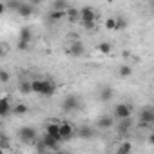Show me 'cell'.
<instances>
[{
  "label": "cell",
  "mask_w": 154,
  "mask_h": 154,
  "mask_svg": "<svg viewBox=\"0 0 154 154\" xmlns=\"http://www.w3.org/2000/svg\"><path fill=\"white\" fill-rule=\"evenodd\" d=\"M65 17H67V20H71V22H76V20H80V9H76V8H67V11H65Z\"/></svg>",
  "instance_id": "15"
},
{
  "label": "cell",
  "mask_w": 154,
  "mask_h": 154,
  "mask_svg": "<svg viewBox=\"0 0 154 154\" xmlns=\"http://www.w3.org/2000/svg\"><path fill=\"white\" fill-rule=\"evenodd\" d=\"M69 4L63 2V0H56V2H53V9L51 11H67Z\"/></svg>",
  "instance_id": "23"
},
{
  "label": "cell",
  "mask_w": 154,
  "mask_h": 154,
  "mask_svg": "<svg viewBox=\"0 0 154 154\" xmlns=\"http://www.w3.org/2000/svg\"><path fill=\"white\" fill-rule=\"evenodd\" d=\"M4 152H6V150H2V149H0V154H4Z\"/></svg>",
  "instance_id": "36"
},
{
  "label": "cell",
  "mask_w": 154,
  "mask_h": 154,
  "mask_svg": "<svg viewBox=\"0 0 154 154\" xmlns=\"http://www.w3.org/2000/svg\"><path fill=\"white\" fill-rule=\"evenodd\" d=\"M42 143H44V147H45V150H51V152H54V150H58L60 149V143L54 140V138H51V136H44L42 140H40Z\"/></svg>",
  "instance_id": "10"
},
{
  "label": "cell",
  "mask_w": 154,
  "mask_h": 154,
  "mask_svg": "<svg viewBox=\"0 0 154 154\" xmlns=\"http://www.w3.org/2000/svg\"><path fill=\"white\" fill-rule=\"evenodd\" d=\"M152 123H154V111H152L150 107H145V109L140 112V125L149 127V125H152Z\"/></svg>",
  "instance_id": "6"
},
{
  "label": "cell",
  "mask_w": 154,
  "mask_h": 154,
  "mask_svg": "<svg viewBox=\"0 0 154 154\" xmlns=\"http://www.w3.org/2000/svg\"><path fill=\"white\" fill-rule=\"evenodd\" d=\"M98 53H102V54H111V51H112V45L109 44V42H102V44H98Z\"/></svg>",
  "instance_id": "22"
},
{
  "label": "cell",
  "mask_w": 154,
  "mask_h": 154,
  "mask_svg": "<svg viewBox=\"0 0 154 154\" xmlns=\"http://www.w3.org/2000/svg\"><path fill=\"white\" fill-rule=\"evenodd\" d=\"M11 112H13L15 116H22V114L27 112V105H26V103H17V105L11 107Z\"/></svg>",
  "instance_id": "19"
},
{
  "label": "cell",
  "mask_w": 154,
  "mask_h": 154,
  "mask_svg": "<svg viewBox=\"0 0 154 154\" xmlns=\"http://www.w3.org/2000/svg\"><path fill=\"white\" fill-rule=\"evenodd\" d=\"M20 93H22V94L33 93V91H31V82H22V84H20Z\"/></svg>",
  "instance_id": "29"
},
{
  "label": "cell",
  "mask_w": 154,
  "mask_h": 154,
  "mask_svg": "<svg viewBox=\"0 0 154 154\" xmlns=\"http://www.w3.org/2000/svg\"><path fill=\"white\" fill-rule=\"evenodd\" d=\"M53 154H71V152H67V150H63V149H58V150H54Z\"/></svg>",
  "instance_id": "34"
},
{
  "label": "cell",
  "mask_w": 154,
  "mask_h": 154,
  "mask_svg": "<svg viewBox=\"0 0 154 154\" xmlns=\"http://www.w3.org/2000/svg\"><path fill=\"white\" fill-rule=\"evenodd\" d=\"M114 125V118L112 116H102L98 122H96V127L100 129V131H107V129H111Z\"/></svg>",
  "instance_id": "12"
},
{
  "label": "cell",
  "mask_w": 154,
  "mask_h": 154,
  "mask_svg": "<svg viewBox=\"0 0 154 154\" xmlns=\"http://www.w3.org/2000/svg\"><path fill=\"white\" fill-rule=\"evenodd\" d=\"M116 18V31H123L127 27V20L123 17H114Z\"/></svg>",
  "instance_id": "26"
},
{
  "label": "cell",
  "mask_w": 154,
  "mask_h": 154,
  "mask_svg": "<svg viewBox=\"0 0 154 154\" xmlns=\"http://www.w3.org/2000/svg\"><path fill=\"white\" fill-rule=\"evenodd\" d=\"M4 13H6V4L0 2V15H4Z\"/></svg>",
  "instance_id": "33"
},
{
  "label": "cell",
  "mask_w": 154,
  "mask_h": 154,
  "mask_svg": "<svg viewBox=\"0 0 154 154\" xmlns=\"http://www.w3.org/2000/svg\"><path fill=\"white\" fill-rule=\"evenodd\" d=\"M112 96H114L112 87H102V91H100V100L102 102H111Z\"/></svg>",
  "instance_id": "16"
},
{
  "label": "cell",
  "mask_w": 154,
  "mask_h": 154,
  "mask_svg": "<svg viewBox=\"0 0 154 154\" xmlns=\"http://www.w3.org/2000/svg\"><path fill=\"white\" fill-rule=\"evenodd\" d=\"M105 29L116 31V18H114V17H109V18L105 20Z\"/></svg>",
  "instance_id": "28"
},
{
  "label": "cell",
  "mask_w": 154,
  "mask_h": 154,
  "mask_svg": "<svg viewBox=\"0 0 154 154\" xmlns=\"http://www.w3.org/2000/svg\"><path fill=\"white\" fill-rule=\"evenodd\" d=\"M78 134H80V138L89 140V138H93V136H94V129H93V127H89V125H84V127H80V129H78Z\"/></svg>",
  "instance_id": "17"
},
{
  "label": "cell",
  "mask_w": 154,
  "mask_h": 154,
  "mask_svg": "<svg viewBox=\"0 0 154 154\" xmlns=\"http://www.w3.org/2000/svg\"><path fill=\"white\" fill-rule=\"evenodd\" d=\"M4 54V47H2V44H0V56Z\"/></svg>",
  "instance_id": "35"
},
{
  "label": "cell",
  "mask_w": 154,
  "mask_h": 154,
  "mask_svg": "<svg viewBox=\"0 0 154 154\" xmlns=\"http://www.w3.org/2000/svg\"><path fill=\"white\" fill-rule=\"evenodd\" d=\"M82 26H84V29H87V31H94V29H96V22H82Z\"/></svg>",
  "instance_id": "31"
},
{
  "label": "cell",
  "mask_w": 154,
  "mask_h": 154,
  "mask_svg": "<svg viewBox=\"0 0 154 154\" xmlns=\"http://www.w3.org/2000/svg\"><path fill=\"white\" fill-rule=\"evenodd\" d=\"M45 134L51 136V138H54L56 141H62V140H60V123H54V122L47 123V127H45Z\"/></svg>",
  "instance_id": "8"
},
{
  "label": "cell",
  "mask_w": 154,
  "mask_h": 154,
  "mask_svg": "<svg viewBox=\"0 0 154 154\" xmlns=\"http://www.w3.org/2000/svg\"><path fill=\"white\" fill-rule=\"evenodd\" d=\"M112 116H114L116 120H127V118H131V116H132V105H131V103H118V105L114 107Z\"/></svg>",
  "instance_id": "3"
},
{
  "label": "cell",
  "mask_w": 154,
  "mask_h": 154,
  "mask_svg": "<svg viewBox=\"0 0 154 154\" xmlns=\"http://www.w3.org/2000/svg\"><path fill=\"white\" fill-rule=\"evenodd\" d=\"M36 150H38V152H45V147H44V143H42V141H38V143H36Z\"/></svg>",
  "instance_id": "32"
},
{
  "label": "cell",
  "mask_w": 154,
  "mask_h": 154,
  "mask_svg": "<svg viewBox=\"0 0 154 154\" xmlns=\"http://www.w3.org/2000/svg\"><path fill=\"white\" fill-rule=\"evenodd\" d=\"M74 134V125L69 122H62L60 123V140H71Z\"/></svg>",
  "instance_id": "7"
},
{
  "label": "cell",
  "mask_w": 154,
  "mask_h": 154,
  "mask_svg": "<svg viewBox=\"0 0 154 154\" xmlns=\"http://www.w3.org/2000/svg\"><path fill=\"white\" fill-rule=\"evenodd\" d=\"M67 54H71V56H74V58L82 56V54H84V44H82V42H72V44L67 47Z\"/></svg>",
  "instance_id": "9"
},
{
  "label": "cell",
  "mask_w": 154,
  "mask_h": 154,
  "mask_svg": "<svg viewBox=\"0 0 154 154\" xmlns=\"http://www.w3.org/2000/svg\"><path fill=\"white\" fill-rule=\"evenodd\" d=\"M129 129H131V118L120 120V123H118V132H120V134H127Z\"/></svg>",
  "instance_id": "20"
},
{
  "label": "cell",
  "mask_w": 154,
  "mask_h": 154,
  "mask_svg": "<svg viewBox=\"0 0 154 154\" xmlns=\"http://www.w3.org/2000/svg\"><path fill=\"white\" fill-rule=\"evenodd\" d=\"M20 0H11V2H8L6 4V9H9V11H18V8H20Z\"/></svg>",
  "instance_id": "27"
},
{
  "label": "cell",
  "mask_w": 154,
  "mask_h": 154,
  "mask_svg": "<svg viewBox=\"0 0 154 154\" xmlns=\"http://www.w3.org/2000/svg\"><path fill=\"white\" fill-rule=\"evenodd\" d=\"M31 91L36 94H42V96H53L56 91V85L51 80H35V82H31Z\"/></svg>",
  "instance_id": "1"
},
{
  "label": "cell",
  "mask_w": 154,
  "mask_h": 154,
  "mask_svg": "<svg viewBox=\"0 0 154 154\" xmlns=\"http://www.w3.org/2000/svg\"><path fill=\"white\" fill-rule=\"evenodd\" d=\"M9 78H11V74H9L6 69H0V82H2V84H8Z\"/></svg>",
  "instance_id": "30"
},
{
  "label": "cell",
  "mask_w": 154,
  "mask_h": 154,
  "mask_svg": "<svg viewBox=\"0 0 154 154\" xmlns=\"http://www.w3.org/2000/svg\"><path fill=\"white\" fill-rule=\"evenodd\" d=\"M17 13H18L20 17H31V15L35 13V4H31V2H22Z\"/></svg>",
  "instance_id": "11"
},
{
  "label": "cell",
  "mask_w": 154,
  "mask_h": 154,
  "mask_svg": "<svg viewBox=\"0 0 154 154\" xmlns=\"http://www.w3.org/2000/svg\"><path fill=\"white\" fill-rule=\"evenodd\" d=\"M96 20H98V13L91 6L80 9V22H96Z\"/></svg>",
  "instance_id": "5"
},
{
  "label": "cell",
  "mask_w": 154,
  "mask_h": 154,
  "mask_svg": "<svg viewBox=\"0 0 154 154\" xmlns=\"http://www.w3.org/2000/svg\"><path fill=\"white\" fill-rule=\"evenodd\" d=\"M18 36H20V40H18V42H22V44H27V45H29V42H31V38H33V31H31V27H22Z\"/></svg>",
  "instance_id": "13"
},
{
  "label": "cell",
  "mask_w": 154,
  "mask_h": 154,
  "mask_svg": "<svg viewBox=\"0 0 154 154\" xmlns=\"http://www.w3.org/2000/svg\"><path fill=\"white\" fill-rule=\"evenodd\" d=\"M18 138L24 143H35V140H36V129L31 127V125H24V127L18 129Z\"/></svg>",
  "instance_id": "2"
},
{
  "label": "cell",
  "mask_w": 154,
  "mask_h": 154,
  "mask_svg": "<svg viewBox=\"0 0 154 154\" xmlns=\"http://www.w3.org/2000/svg\"><path fill=\"white\" fill-rule=\"evenodd\" d=\"M0 149L2 150H9L11 149V141L6 134H0Z\"/></svg>",
  "instance_id": "25"
},
{
  "label": "cell",
  "mask_w": 154,
  "mask_h": 154,
  "mask_svg": "<svg viewBox=\"0 0 154 154\" xmlns=\"http://www.w3.org/2000/svg\"><path fill=\"white\" fill-rule=\"evenodd\" d=\"M131 152H132V143L123 141V143H120V147H118V150L114 154H131Z\"/></svg>",
  "instance_id": "18"
},
{
  "label": "cell",
  "mask_w": 154,
  "mask_h": 154,
  "mask_svg": "<svg viewBox=\"0 0 154 154\" xmlns=\"http://www.w3.org/2000/svg\"><path fill=\"white\" fill-rule=\"evenodd\" d=\"M47 18H49L51 22H58V20H62V18H65V11H51Z\"/></svg>",
  "instance_id": "24"
},
{
  "label": "cell",
  "mask_w": 154,
  "mask_h": 154,
  "mask_svg": "<svg viewBox=\"0 0 154 154\" xmlns=\"http://www.w3.org/2000/svg\"><path fill=\"white\" fill-rule=\"evenodd\" d=\"M11 112V103H9V98H0V116H8Z\"/></svg>",
  "instance_id": "14"
},
{
  "label": "cell",
  "mask_w": 154,
  "mask_h": 154,
  "mask_svg": "<svg viewBox=\"0 0 154 154\" xmlns=\"http://www.w3.org/2000/svg\"><path fill=\"white\" fill-rule=\"evenodd\" d=\"M62 109H63L65 112H74V111H78V109H80V98L74 96V94H69V96L63 100Z\"/></svg>",
  "instance_id": "4"
},
{
  "label": "cell",
  "mask_w": 154,
  "mask_h": 154,
  "mask_svg": "<svg viewBox=\"0 0 154 154\" xmlns=\"http://www.w3.org/2000/svg\"><path fill=\"white\" fill-rule=\"evenodd\" d=\"M118 74L122 76V78H129V76L132 74V67L131 65H120V69H118Z\"/></svg>",
  "instance_id": "21"
}]
</instances>
